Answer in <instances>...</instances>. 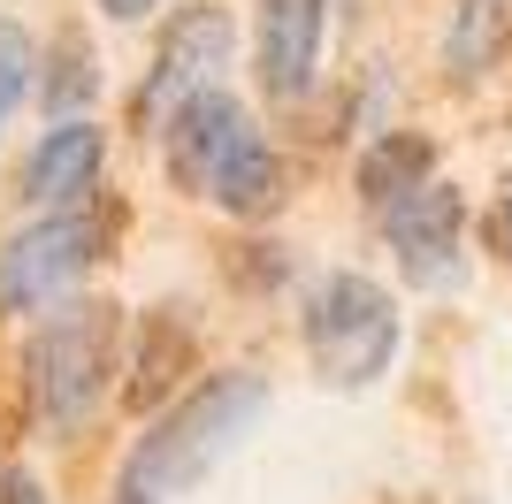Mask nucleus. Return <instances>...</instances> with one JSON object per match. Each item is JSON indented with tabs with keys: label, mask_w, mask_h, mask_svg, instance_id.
Returning <instances> with one entry per match:
<instances>
[{
	"label": "nucleus",
	"mask_w": 512,
	"mask_h": 504,
	"mask_svg": "<svg viewBox=\"0 0 512 504\" xmlns=\"http://www.w3.org/2000/svg\"><path fill=\"white\" fill-rule=\"evenodd\" d=\"M260 413H268V382H260L253 367H222V375H207L199 390H184L146 436L130 443L123 489H115V497H123V504H169V497H184V489L207 482L214 466L253 436Z\"/></svg>",
	"instance_id": "nucleus-1"
},
{
	"label": "nucleus",
	"mask_w": 512,
	"mask_h": 504,
	"mask_svg": "<svg viewBox=\"0 0 512 504\" xmlns=\"http://www.w3.org/2000/svg\"><path fill=\"white\" fill-rule=\"evenodd\" d=\"M115 352H123V321H115L107 298H69L39 321L31 352H23V382H31V405L54 436H77L100 413Z\"/></svg>",
	"instance_id": "nucleus-2"
},
{
	"label": "nucleus",
	"mask_w": 512,
	"mask_h": 504,
	"mask_svg": "<svg viewBox=\"0 0 512 504\" xmlns=\"http://www.w3.org/2000/svg\"><path fill=\"white\" fill-rule=\"evenodd\" d=\"M306 359L329 390H367L398 359V298L360 268L321 275L306 298Z\"/></svg>",
	"instance_id": "nucleus-3"
},
{
	"label": "nucleus",
	"mask_w": 512,
	"mask_h": 504,
	"mask_svg": "<svg viewBox=\"0 0 512 504\" xmlns=\"http://www.w3.org/2000/svg\"><path fill=\"white\" fill-rule=\"evenodd\" d=\"M92 260H107V222L92 207H62L31 222L0 252V314H46L92 275Z\"/></svg>",
	"instance_id": "nucleus-4"
},
{
	"label": "nucleus",
	"mask_w": 512,
	"mask_h": 504,
	"mask_svg": "<svg viewBox=\"0 0 512 504\" xmlns=\"http://www.w3.org/2000/svg\"><path fill=\"white\" fill-rule=\"evenodd\" d=\"M230 16L214 8V0H192V8H176L169 23H161V46H153V69L146 84H138V130H169V115L184 100H199V92H214L222 84V69H230Z\"/></svg>",
	"instance_id": "nucleus-5"
},
{
	"label": "nucleus",
	"mask_w": 512,
	"mask_h": 504,
	"mask_svg": "<svg viewBox=\"0 0 512 504\" xmlns=\"http://www.w3.org/2000/svg\"><path fill=\"white\" fill-rule=\"evenodd\" d=\"M383 237H390L413 291H451L459 268H467V252H459L467 245V199L451 184H421L398 207H383Z\"/></svg>",
	"instance_id": "nucleus-6"
},
{
	"label": "nucleus",
	"mask_w": 512,
	"mask_h": 504,
	"mask_svg": "<svg viewBox=\"0 0 512 504\" xmlns=\"http://www.w3.org/2000/svg\"><path fill=\"white\" fill-rule=\"evenodd\" d=\"M253 115L214 84V92H199V100H184L169 115V130H161V146H169V176L176 191H192V199H214V184H222V168L245 153V138H253Z\"/></svg>",
	"instance_id": "nucleus-7"
},
{
	"label": "nucleus",
	"mask_w": 512,
	"mask_h": 504,
	"mask_svg": "<svg viewBox=\"0 0 512 504\" xmlns=\"http://www.w3.org/2000/svg\"><path fill=\"white\" fill-rule=\"evenodd\" d=\"M321 31H329V0H260L253 23V62L260 92L283 107H299L321 77Z\"/></svg>",
	"instance_id": "nucleus-8"
},
{
	"label": "nucleus",
	"mask_w": 512,
	"mask_h": 504,
	"mask_svg": "<svg viewBox=\"0 0 512 504\" xmlns=\"http://www.w3.org/2000/svg\"><path fill=\"white\" fill-rule=\"evenodd\" d=\"M100 168H107V130L100 123H54L39 138V153L23 161V199L62 214L100 184Z\"/></svg>",
	"instance_id": "nucleus-9"
},
{
	"label": "nucleus",
	"mask_w": 512,
	"mask_h": 504,
	"mask_svg": "<svg viewBox=\"0 0 512 504\" xmlns=\"http://www.w3.org/2000/svg\"><path fill=\"white\" fill-rule=\"evenodd\" d=\"M512 54V0H459L444 23V77L474 84Z\"/></svg>",
	"instance_id": "nucleus-10"
},
{
	"label": "nucleus",
	"mask_w": 512,
	"mask_h": 504,
	"mask_svg": "<svg viewBox=\"0 0 512 504\" xmlns=\"http://www.w3.org/2000/svg\"><path fill=\"white\" fill-rule=\"evenodd\" d=\"M421 184H436V146H428L421 130H383V138L360 153V199L375 214L398 207V199L421 191Z\"/></svg>",
	"instance_id": "nucleus-11"
},
{
	"label": "nucleus",
	"mask_w": 512,
	"mask_h": 504,
	"mask_svg": "<svg viewBox=\"0 0 512 504\" xmlns=\"http://www.w3.org/2000/svg\"><path fill=\"white\" fill-rule=\"evenodd\" d=\"M283 184H291V176H283V153L253 130V138H245V153L222 168V184H214V207L237 214V222H260V214H276V207H283Z\"/></svg>",
	"instance_id": "nucleus-12"
},
{
	"label": "nucleus",
	"mask_w": 512,
	"mask_h": 504,
	"mask_svg": "<svg viewBox=\"0 0 512 504\" xmlns=\"http://www.w3.org/2000/svg\"><path fill=\"white\" fill-rule=\"evenodd\" d=\"M39 100L62 115V123H85V107L100 100V69H92V46H85V31L69 23V31H54V46L39 54Z\"/></svg>",
	"instance_id": "nucleus-13"
},
{
	"label": "nucleus",
	"mask_w": 512,
	"mask_h": 504,
	"mask_svg": "<svg viewBox=\"0 0 512 504\" xmlns=\"http://www.w3.org/2000/svg\"><path fill=\"white\" fill-rule=\"evenodd\" d=\"M184 367H192V329H184L176 314H153L146 321V344H138V375H130V405L153 413V405L176 390Z\"/></svg>",
	"instance_id": "nucleus-14"
},
{
	"label": "nucleus",
	"mask_w": 512,
	"mask_h": 504,
	"mask_svg": "<svg viewBox=\"0 0 512 504\" xmlns=\"http://www.w3.org/2000/svg\"><path fill=\"white\" fill-rule=\"evenodd\" d=\"M39 84V46H31V31L23 23L0 16V130H8V115L23 107V92Z\"/></svg>",
	"instance_id": "nucleus-15"
},
{
	"label": "nucleus",
	"mask_w": 512,
	"mask_h": 504,
	"mask_svg": "<svg viewBox=\"0 0 512 504\" xmlns=\"http://www.w3.org/2000/svg\"><path fill=\"white\" fill-rule=\"evenodd\" d=\"M0 504H46L39 474H31V466H0Z\"/></svg>",
	"instance_id": "nucleus-16"
},
{
	"label": "nucleus",
	"mask_w": 512,
	"mask_h": 504,
	"mask_svg": "<svg viewBox=\"0 0 512 504\" xmlns=\"http://www.w3.org/2000/svg\"><path fill=\"white\" fill-rule=\"evenodd\" d=\"M490 237H497V252L512 260V176L497 184V207H490Z\"/></svg>",
	"instance_id": "nucleus-17"
},
{
	"label": "nucleus",
	"mask_w": 512,
	"mask_h": 504,
	"mask_svg": "<svg viewBox=\"0 0 512 504\" xmlns=\"http://www.w3.org/2000/svg\"><path fill=\"white\" fill-rule=\"evenodd\" d=\"M92 8H100V16H115V23H138V16H153L161 0H92Z\"/></svg>",
	"instance_id": "nucleus-18"
},
{
	"label": "nucleus",
	"mask_w": 512,
	"mask_h": 504,
	"mask_svg": "<svg viewBox=\"0 0 512 504\" xmlns=\"http://www.w3.org/2000/svg\"><path fill=\"white\" fill-rule=\"evenodd\" d=\"M115 504H123V497H115Z\"/></svg>",
	"instance_id": "nucleus-19"
}]
</instances>
